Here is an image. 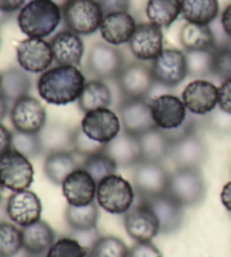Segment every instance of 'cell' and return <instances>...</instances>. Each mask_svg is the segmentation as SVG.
<instances>
[{
  "label": "cell",
  "mask_w": 231,
  "mask_h": 257,
  "mask_svg": "<svg viewBox=\"0 0 231 257\" xmlns=\"http://www.w3.org/2000/svg\"><path fill=\"white\" fill-rule=\"evenodd\" d=\"M85 84V76L77 67L57 66L41 75L38 91L46 103L67 105L78 100Z\"/></svg>",
  "instance_id": "cell-1"
},
{
  "label": "cell",
  "mask_w": 231,
  "mask_h": 257,
  "mask_svg": "<svg viewBox=\"0 0 231 257\" xmlns=\"http://www.w3.org/2000/svg\"><path fill=\"white\" fill-rule=\"evenodd\" d=\"M62 11L51 0H31L17 16L18 26L29 38L45 39L57 30Z\"/></svg>",
  "instance_id": "cell-2"
},
{
  "label": "cell",
  "mask_w": 231,
  "mask_h": 257,
  "mask_svg": "<svg viewBox=\"0 0 231 257\" xmlns=\"http://www.w3.org/2000/svg\"><path fill=\"white\" fill-rule=\"evenodd\" d=\"M136 191L126 178L113 174L97 184L96 202L110 214H126L133 206Z\"/></svg>",
  "instance_id": "cell-3"
},
{
  "label": "cell",
  "mask_w": 231,
  "mask_h": 257,
  "mask_svg": "<svg viewBox=\"0 0 231 257\" xmlns=\"http://www.w3.org/2000/svg\"><path fill=\"white\" fill-rule=\"evenodd\" d=\"M183 206H195L204 200L206 184L201 168H176L169 175L167 192Z\"/></svg>",
  "instance_id": "cell-4"
},
{
  "label": "cell",
  "mask_w": 231,
  "mask_h": 257,
  "mask_svg": "<svg viewBox=\"0 0 231 257\" xmlns=\"http://www.w3.org/2000/svg\"><path fill=\"white\" fill-rule=\"evenodd\" d=\"M61 11L68 30L78 35L94 34L104 18V12L97 0H70Z\"/></svg>",
  "instance_id": "cell-5"
},
{
  "label": "cell",
  "mask_w": 231,
  "mask_h": 257,
  "mask_svg": "<svg viewBox=\"0 0 231 257\" xmlns=\"http://www.w3.org/2000/svg\"><path fill=\"white\" fill-rule=\"evenodd\" d=\"M34 180V168L30 159L15 149L0 156V184L12 192L29 190Z\"/></svg>",
  "instance_id": "cell-6"
},
{
  "label": "cell",
  "mask_w": 231,
  "mask_h": 257,
  "mask_svg": "<svg viewBox=\"0 0 231 257\" xmlns=\"http://www.w3.org/2000/svg\"><path fill=\"white\" fill-rule=\"evenodd\" d=\"M86 63L87 70L95 79L115 80L124 67V58L114 45L97 42L89 49Z\"/></svg>",
  "instance_id": "cell-7"
},
{
  "label": "cell",
  "mask_w": 231,
  "mask_h": 257,
  "mask_svg": "<svg viewBox=\"0 0 231 257\" xmlns=\"http://www.w3.org/2000/svg\"><path fill=\"white\" fill-rule=\"evenodd\" d=\"M115 80L123 98L146 99L156 84L151 67L143 62L124 64Z\"/></svg>",
  "instance_id": "cell-8"
},
{
  "label": "cell",
  "mask_w": 231,
  "mask_h": 257,
  "mask_svg": "<svg viewBox=\"0 0 231 257\" xmlns=\"http://www.w3.org/2000/svg\"><path fill=\"white\" fill-rule=\"evenodd\" d=\"M170 174L161 163L141 160L133 167V185L140 199L157 196L167 192Z\"/></svg>",
  "instance_id": "cell-9"
},
{
  "label": "cell",
  "mask_w": 231,
  "mask_h": 257,
  "mask_svg": "<svg viewBox=\"0 0 231 257\" xmlns=\"http://www.w3.org/2000/svg\"><path fill=\"white\" fill-rule=\"evenodd\" d=\"M151 70L157 84L174 88L188 76L185 53L177 49L164 50L152 62Z\"/></svg>",
  "instance_id": "cell-10"
},
{
  "label": "cell",
  "mask_w": 231,
  "mask_h": 257,
  "mask_svg": "<svg viewBox=\"0 0 231 257\" xmlns=\"http://www.w3.org/2000/svg\"><path fill=\"white\" fill-rule=\"evenodd\" d=\"M11 121L16 131L40 133L48 123L46 109L38 98L27 95L13 104Z\"/></svg>",
  "instance_id": "cell-11"
},
{
  "label": "cell",
  "mask_w": 231,
  "mask_h": 257,
  "mask_svg": "<svg viewBox=\"0 0 231 257\" xmlns=\"http://www.w3.org/2000/svg\"><path fill=\"white\" fill-rule=\"evenodd\" d=\"M17 62L26 72L43 73L50 69L54 58L51 44L44 39L29 38L16 48Z\"/></svg>",
  "instance_id": "cell-12"
},
{
  "label": "cell",
  "mask_w": 231,
  "mask_h": 257,
  "mask_svg": "<svg viewBox=\"0 0 231 257\" xmlns=\"http://www.w3.org/2000/svg\"><path fill=\"white\" fill-rule=\"evenodd\" d=\"M140 200L155 213L159 223L160 233L172 235L182 228L185 217V206L170 196L168 193Z\"/></svg>",
  "instance_id": "cell-13"
},
{
  "label": "cell",
  "mask_w": 231,
  "mask_h": 257,
  "mask_svg": "<svg viewBox=\"0 0 231 257\" xmlns=\"http://www.w3.org/2000/svg\"><path fill=\"white\" fill-rule=\"evenodd\" d=\"M119 113L123 131L135 137L157 127L152 116L151 105L146 99L123 98L119 106Z\"/></svg>",
  "instance_id": "cell-14"
},
{
  "label": "cell",
  "mask_w": 231,
  "mask_h": 257,
  "mask_svg": "<svg viewBox=\"0 0 231 257\" xmlns=\"http://www.w3.org/2000/svg\"><path fill=\"white\" fill-rule=\"evenodd\" d=\"M80 126L92 140L107 145L121 132V121L112 109L99 108L85 114Z\"/></svg>",
  "instance_id": "cell-15"
},
{
  "label": "cell",
  "mask_w": 231,
  "mask_h": 257,
  "mask_svg": "<svg viewBox=\"0 0 231 257\" xmlns=\"http://www.w3.org/2000/svg\"><path fill=\"white\" fill-rule=\"evenodd\" d=\"M182 100L193 115L205 116L218 107V87L207 80H194L184 88Z\"/></svg>",
  "instance_id": "cell-16"
},
{
  "label": "cell",
  "mask_w": 231,
  "mask_h": 257,
  "mask_svg": "<svg viewBox=\"0 0 231 257\" xmlns=\"http://www.w3.org/2000/svg\"><path fill=\"white\" fill-rule=\"evenodd\" d=\"M129 47L133 56L141 61H154L164 51V34L160 27L151 23L137 25Z\"/></svg>",
  "instance_id": "cell-17"
},
{
  "label": "cell",
  "mask_w": 231,
  "mask_h": 257,
  "mask_svg": "<svg viewBox=\"0 0 231 257\" xmlns=\"http://www.w3.org/2000/svg\"><path fill=\"white\" fill-rule=\"evenodd\" d=\"M6 213L14 223L24 228L41 219L42 203L38 194L33 191L13 192V194L8 197Z\"/></svg>",
  "instance_id": "cell-18"
},
{
  "label": "cell",
  "mask_w": 231,
  "mask_h": 257,
  "mask_svg": "<svg viewBox=\"0 0 231 257\" xmlns=\"http://www.w3.org/2000/svg\"><path fill=\"white\" fill-rule=\"evenodd\" d=\"M124 227L132 239L140 242L151 241L160 233L159 223L155 213L141 201L124 214Z\"/></svg>",
  "instance_id": "cell-19"
},
{
  "label": "cell",
  "mask_w": 231,
  "mask_h": 257,
  "mask_svg": "<svg viewBox=\"0 0 231 257\" xmlns=\"http://www.w3.org/2000/svg\"><path fill=\"white\" fill-rule=\"evenodd\" d=\"M169 157L177 168H201L206 162L207 146L197 132L193 133L173 144Z\"/></svg>",
  "instance_id": "cell-20"
},
{
  "label": "cell",
  "mask_w": 231,
  "mask_h": 257,
  "mask_svg": "<svg viewBox=\"0 0 231 257\" xmlns=\"http://www.w3.org/2000/svg\"><path fill=\"white\" fill-rule=\"evenodd\" d=\"M150 105L156 126L161 130L176 128L187 116V109L183 100L175 95H160Z\"/></svg>",
  "instance_id": "cell-21"
},
{
  "label": "cell",
  "mask_w": 231,
  "mask_h": 257,
  "mask_svg": "<svg viewBox=\"0 0 231 257\" xmlns=\"http://www.w3.org/2000/svg\"><path fill=\"white\" fill-rule=\"evenodd\" d=\"M61 186L68 204L81 206L95 202L97 183L81 167L73 171L64 180Z\"/></svg>",
  "instance_id": "cell-22"
},
{
  "label": "cell",
  "mask_w": 231,
  "mask_h": 257,
  "mask_svg": "<svg viewBox=\"0 0 231 257\" xmlns=\"http://www.w3.org/2000/svg\"><path fill=\"white\" fill-rule=\"evenodd\" d=\"M50 44L58 66L78 67L81 63L85 48L80 35L64 30L55 34Z\"/></svg>",
  "instance_id": "cell-23"
},
{
  "label": "cell",
  "mask_w": 231,
  "mask_h": 257,
  "mask_svg": "<svg viewBox=\"0 0 231 257\" xmlns=\"http://www.w3.org/2000/svg\"><path fill=\"white\" fill-rule=\"evenodd\" d=\"M137 23L128 12L110 13L104 15L99 27L100 35L112 45H121L131 40Z\"/></svg>",
  "instance_id": "cell-24"
},
{
  "label": "cell",
  "mask_w": 231,
  "mask_h": 257,
  "mask_svg": "<svg viewBox=\"0 0 231 257\" xmlns=\"http://www.w3.org/2000/svg\"><path fill=\"white\" fill-rule=\"evenodd\" d=\"M104 153L107 154L119 167H135L142 160L138 137L126 131L120 132L117 138L108 142Z\"/></svg>",
  "instance_id": "cell-25"
},
{
  "label": "cell",
  "mask_w": 231,
  "mask_h": 257,
  "mask_svg": "<svg viewBox=\"0 0 231 257\" xmlns=\"http://www.w3.org/2000/svg\"><path fill=\"white\" fill-rule=\"evenodd\" d=\"M23 248L30 255H42L48 253L55 241L53 228L44 220H39L22 229Z\"/></svg>",
  "instance_id": "cell-26"
},
{
  "label": "cell",
  "mask_w": 231,
  "mask_h": 257,
  "mask_svg": "<svg viewBox=\"0 0 231 257\" xmlns=\"http://www.w3.org/2000/svg\"><path fill=\"white\" fill-rule=\"evenodd\" d=\"M140 146L141 159L146 162L161 163L170 156L173 142L159 127L151 128L138 137Z\"/></svg>",
  "instance_id": "cell-27"
},
{
  "label": "cell",
  "mask_w": 231,
  "mask_h": 257,
  "mask_svg": "<svg viewBox=\"0 0 231 257\" xmlns=\"http://www.w3.org/2000/svg\"><path fill=\"white\" fill-rule=\"evenodd\" d=\"M73 128L61 122H50L40 131L39 138L42 154L49 155L60 151L72 153Z\"/></svg>",
  "instance_id": "cell-28"
},
{
  "label": "cell",
  "mask_w": 231,
  "mask_h": 257,
  "mask_svg": "<svg viewBox=\"0 0 231 257\" xmlns=\"http://www.w3.org/2000/svg\"><path fill=\"white\" fill-rule=\"evenodd\" d=\"M32 79L24 69L11 67L0 73V94L9 104L30 94Z\"/></svg>",
  "instance_id": "cell-29"
},
{
  "label": "cell",
  "mask_w": 231,
  "mask_h": 257,
  "mask_svg": "<svg viewBox=\"0 0 231 257\" xmlns=\"http://www.w3.org/2000/svg\"><path fill=\"white\" fill-rule=\"evenodd\" d=\"M79 167L71 151H60L45 156L43 172L51 183L62 185L64 180Z\"/></svg>",
  "instance_id": "cell-30"
},
{
  "label": "cell",
  "mask_w": 231,
  "mask_h": 257,
  "mask_svg": "<svg viewBox=\"0 0 231 257\" xmlns=\"http://www.w3.org/2000/svg\"><path fill=\"white\" fill-rule=\"evenodd\" d=\"M77 102L78 107L85 114L95 109L107 108L112 104V93L103 80L92 79L86 82Z\"/></svg>",
  "instance_id": "cell-31"
},
{
  "label": "cell",
  "mask_w": 231,
  "mask_h": 257,
  "mask_svg": "<svg viewBox=\"0 0 231 257\" xmlns=\"http://www.w3.org/2000/svg\"><path fill=\"white\" fill-rule=\"evenodd\" d=\"M98 219L99 206L97 202L81 206L68 204L64 212V220L73 232L94 230L97 228Z\"/></svg>",
  "instance_id": "cell-32"
},
{
  "label": "cell",
  "mask_w": 231,
  "mask_h": 257,
  "mask_svg": "<svg viewBox=\"0 0 231 257\" xmlns=\"http://www.w3.org/2000/svg\"><path fill=\"white\" fill-rule=\"evenodd\" d=\"M182 15L187 23L209 26L219 14L218 0H181Z\"/></svg>",
  "instance_id": "cell-33"
},
{
  "label": "cell",
  "mask_w": 231,
  "mask_h": 257,
  "mask_svg": "<svg viewBox=\"0 0 231 257\" xmlns=\"http://www.w3.org/2000/svg\"><path fill=\"white\" fill-rule=\"evenodd\" d=\"M146 14L151 24L167 29L182 14L181 0H149Z\"/></svg>",
  "instance_id": "cell-34"
},
{
  "label": "cell",
  "mask_w": 231,
  "mask_h": 257,
  "mask_svg": "<svg viewBox=\"0 0 231 257\" xmlns=\"http://www.w3.org/2000/svg\"><path fill=\"white\" fill-rule=\"evenodd\" d=\"M179 41L186 51L189 50H213L214 40L210 26L186 23L179 34Z\"/></svg>",
  "instance_id": "cell-35"
},
{
  "label": "cell",
  "mask_w": 231,
  "mask_h": 257,
  "mask_svg": "<svg viewBox=\"0 0 231 257\" xmlns=\"http://www.w3.org/2000/svg\"><path fill=\"white\" fill-rule=\"evenodd\" d=\"M189 77H207L213 75V50H189L185 52Z\"/></svg>",
  "instance_id": "cell-36"
},
{
  "label": "cell",
  "mask_w": 231,
  "mask_h": 257,
  "mask_svg": "<svg viewBox=\"0 0 231 257\" xmlns=\"http://www.w3.org/2000/svg\"><path fill=\"white\" fill-rule=\"evenodd\" d=\"M80 167L85 169L98 184L105 177L117 174V169L119 166L107 154H105L103 151V153L92 155L90 157L85 158Z\"/></svg>",
  "instance_id": "cell-37"
},
{
  "label": "cell",
  "mask_w": 231,
  "mask_h": 257,
  "mask_svg": "<svg viewBox=\"0 0 231 257\" xmlns=\"http://www.w3.org/2000/svg\"><path fill=\"white\" fill-rule=\"evenodd\" d=\"M126 242L115 236H99L86 257H129Z\"/></svg>",
  "instance_id": "cell-38"
},
{
  "label": "cell",
  "mask_w": 231,
  "mask_h": 257,
  "mask_svg": "<svg viewBox=\"0 0 231 257\" xmlns=\"http://www.w3.org/2000/svg\"><path fill=\"white\" fill-rule=\"evenodd\" d=\"M22 248L21 229L14 223L0 221V257H14Z\"/></svg>",
  "instance_id": "cell-39"
},
{
  "label": "cell",
  "mask_w": 231,
  "mask_h": 257,
  "mask_svg": "<svg viewBox=\"0 0 231 257\" xmlns=\"http://www.w3.org/2000/svg\"><path fill=\"white\" fill-rule=\"evenodd\" d=\"M12 148L24 155L27 158H36L42 155L39 133H24L14 131L12 137Z\"/></svg>",
  "instance_id": "cell-40"
},
{
  "label": "cell",
  "mask_w": 231,
  "mask_h": 257,
  "mask_svg": "<svg viewBox=\"0 0 231 257\" xmlns=\"http://www.w3.org/2000/svg\"><path fill=\"white\" fill-rule=\"evenodd\" d=\"M88 249L76 238L62 237L55 240L46 253V257H86Z\"/></svg>",
  "instance_id": "cell-41"
},
{
  "label": "cell",
  "mask_w": 231,
  "mask_h": 257,
  "mask_svg": "<svg viewBox=\"0 0 231 257\" xmlns=\"http://www.w3.org/2000/svg\"><path fill=\"white\" fill-rule=\"evenodd\" d=\"M106 145L100 144L92 140L86 133L82 131L81 126H77L73 128L72 136V153L82 156V157H90L92 155L103 153Z\"/></svg>",
  "instance_id": "cell-42"
},
{
  "label": "cell",
  "mask_w": 231,
  "mask_h": 257,
  "mask_svg": "<svg viewBox=\"0 0 231 257\" xmlns=\"http://www.w3.org/2000/svg\"><path fill=\"white\" fill-rule=\"evenodd\" d=\"M204 125L216 135H228L231 133V114L216 107L204 116Z\"/></svg>",
  "instance_id": "cell-43"
},
{
  "label": "cell",
  "mask_w": 231,
  "mask_h": 257,
  "mask_svg": "<svg viewBox=\"0 0 231 257\" xmlns=\"http://www.w3.org/2000/svg\"><path fill=\"white\" fill-rule=\"evenodd\" d=\"M213 76L222 81L231 79V47L214 51Z\"/></svg>",
  "instance_id": "cell-44"
},
{
  "label": "cell",
  "mask_w": 231,
  "mask_h": 257,
  "mask_svg": "<svg viewBox=\"0 0 231 257\" xmlns=\"http://www.w3.org/2000/svg\"><path fill=\"white\" fill-rule=\"evenodd\" d=\"M197 124L198 122L196 118L187 114L186 118H185V121L181 125L177 126L176 128H172V130H164V131L169 138V140L172 141L173 144H175V142L182 140L184 138L193 135V133H196Z\"/></svg>",
  "instance_id": "cell-45"
},
{
  "label": "cell",
  "mask_w": 231,
  "mask_h": 257,
  "mask_svg": "<svg viewBox=\"0 0 231 257\" xmlns=\"http://www.w3.org/2000/svg\"><path fill=\"white\" fill-rule=\"evenodd\" d=\"M129 257H163V254L151 241H137L129 250Z\"/></svg>",
  "instance_id": "cell-46"
},
{
  "label": "cell",
  "mask_w": 231,
  "mask_h": 257,
  "mask_svg": "<svg viewBox=\"0 0 231 257\" xmlns=\"http://www.w3.org/2000/svg\"><path fill=\"white\" fill-rule=\"evenodd\" d=\"M218 107L231 114V79L222 81L218 88Z\"/></svg>",
  "instance_id": "cell-47"
},
{
  "label": "cell",
  "mask_w": 231,
  "mask_h": 257,
  "mask_svg": "<svg viewBox=\"0 0 231 257\" xmlns=\"http://www.w3.org/2000/svg\"><path fill=\"white\" fill-rule=\"evenodd\" d=\"M104 12V15L110 13L129 12L131 0H97Z\"/></svg>",
  "instance_id": "cell-48"
},
{
  "label": "cell",
  "mask_w": 231,
  "mask_h": 257,
  "mask_svg": "<svg viewBox=\"0 0 231 257\" xmlns=\"http://www.w3.org/2000/svg\"><path fill=\"white\" fill-rule=\"evenodd\" d=\"M26 0H0V12L12 15L24 7Z\"/></svg>",
  "instance_id": "cell-49"
},
{
  "label": "cell",
  "mask_w": 231,
  "mask_h": 257,
  "mask_svg": "<svg viewBox=\"0 0 231 257\" xmlns=\"http://www.w3.org/2000/svg\"><path fill=\"white\" fill-rule=\"evenodd\" d=\"M12 137L13 132L0 123V156L12 149Z\"/></svg>",
  "instance_id": "cell-50"
},
{
  "label": "cell",
  "mask_w": 231,
  "mask_h": 257,
  "mask_svg": "<svg viewBox=\"0 0 231 257\" xmlns=\"http://www.w3.org/2000/svg\"><path fill=\"white\" fill-rule=\"evenodd\" d=\"M221 203L225 208L228 212L231 213V181H229L227 184L222 187V191H221L220 194Z\"/></svg>",
  "instance_id": "cell-51"
},
{
  "label": "cell",
  "mask_w": 231,
  "mask_h": 257,
  "mask_svg": "<svg viewBox=\"0 0 231 257\" xmlns=\"http://www.w3.org/2000/svg\"><path fill=\"white\" fill-rule=\"evenodd\" d=\"M220 22L224 32L231 39V3L224 8V11L222 12V15H221Z\"/></svg>",
  "instance_id": "cell-52"
},
{
  "label": "cell",
  "mask_w": 231,
  "mask_h": 257,
  "mask_svg": "<svg viewBox=\"0 0 231 257\" xmlns=\"http://www.w3.org/2000/svg\"><path fill=\"white\" fill-rule=\"evenodd\" d=\"M8 107H9V103L7 102L6 98L0 94V121L6 117L8 113Z\"/></svg>",
  "instance_id": "cell-53"
},
{
  "label": "cell",
  "mask_w": 231,
  "mask_h": 257,
  "mask_svg": "<svg viewBox=\"0 0 231 257\" xmlns=\"http://www.w3.org/2000/svg\"><path fill=\"white\" fill-rule=\"evenodd\" d=\"M51 2H53L54 4H57L58 6L62 9L64 6H66V4L70 2V0H51Z\"/></svg>",
  "instance_id": "cell-54"
},
{
  "label": "cell",
  "mask_w": 231,
  "mask_h": 257,
  "mask_svg": "<svg viewBox=\"0 0 231 257\" xmlns=\"http://www.w3.org/2000/svg\"><path fill=\"white\" fill-rule=\"evenodd\" d=\"M9 17H11V15H9V14H6V13L0 12V24H3V23H5L6 21H8V20H9Z\"/></svg>",
  "instance_id": "cell-55"
},
{
  "label": "cell",
  "mask_w": 231,
  "mask_h": 257,
  "mask_svg": "<svg viewBox=\"0 0 231 257\" xmlns=\"http://www.w3.org/2000/svg\"><path fill=\"white\" fill-rule=\"evenodd\" d=\"M3 191H4V187L2 184H0V201L3 199Z\"/></svg>",
  "instance_id": "cell-56"
},
{
  "label": "cell",
  "mask_w": 231,
  "mask_h": 257,
  "mask_svg": "<svg viewBox=\"0 0 231 257\" xmlns=\"http://www.w3.org/2000/svg\"><path fill=\"white\" fill-rule=\"evenodd\" d=\"M0 43H2V40H0Z\"/></svg>",
  "instance_id": "cell-57"
}]
</instances>
